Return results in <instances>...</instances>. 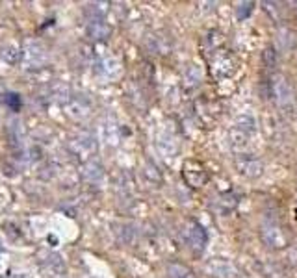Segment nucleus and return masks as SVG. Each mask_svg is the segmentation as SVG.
I'll list each match as a JSON object with an SVG mask.
<instances>
[{
    "label": "nucleus",
    "mask_w": 297,
    "mask_h": 278,
    "mask_svg": "<svg viewBox=\"0 0 297 278\" xmlns=\"http://www.w3.org/2000/svg\"><path fill=\"white\" fill-rule=\"evenodd\" d=\"M262 239L266 241V245L273 247V249H284L288 245V234L281 222L277 221L275 217H268L262 222L260 228Z\"/></svg>",
    "instance_id": "nucleus-1"
},
{
    "label": "nucleus",
    "mask_w": 297,
    "mask_h": 278,
    "mask_svg": "<svg viewBox=\"0 0 297 278\" xmlns=\"http://www.w3.org/2000/svg\"><path fill=\"white\" fill-rule=\"evenodd\" d=\"M271 95L275 98V102L281 108H290L294 104V91H292V85L288 83V80L281 74L273 76L271 80Z\"/></svg>",
    "instance_id": "nucleus-2"
},
{
    "label": "nucleus",
    "mask_w": 297,
    "mask_h": 278,
    "mask_svg": "<svg viewBox=\"0 0 297 278\" xmlns=\"http://www.w3.org/2000/svg\"><path fill=\"white\" fill-rule=\"evenodd\" d=\"M184 239H186V243L190 245V247H193L195 250H203L206 241H208L205 228H203L201 224H197V222H188V224H186Z\"/></svg>",
    "instance_id": "nucleus-3"
},
{
    "label": "nucleus",
    "mask_w": 297,
    "mask_h": 278,
    "mask_svg": "<svg viewBox=\"0 0 297 278\" xmlns=\"http://www.w3.org/2000/svg\"><path fill=\"white\" fill-rule=\"evenodd\" d=\"M182 174H184V180L190 184L191 188H201L206 182V173L203 165L197 163V161H186L184 169H182Z\"/></svg>",
    "instance_id": "nucleus-4"
},
{
    "label": "nucleus",
    "mask_w": 297,
    "mask_h": 278,
    "mask_svg": "<svg viewBox=\"0 0 297 278\" xmlns=\"http://www.w3.org/2000/svg\"><path fill=\"white\" fill-rule=\"evenodd\" d=\"M236 165H238V171L249 178H255V176L262 174V161L255 156H241V158H238Z\"/></svg>",
    "instance_id": "nucleus-5"
},
{
    "label": "nucleus",
    "mask_w": 297,
    "mask_h": 278,
    "mask_svg": "<svg viewBox=\"0 0 297 278\" xmlns=\"http://www.w3.org/2000/svg\"><path fill=\"white\" fill-rule=\"evenodd\" d=\"M208 271H212L216 277L220 278H230V275H232V267L226 264V262H221V260H216L214 264L208 265Z\"/></svg>",
    "instance_id": "nucleus-6"
},
{
    "label": "nucleus",
    "mask_w": 297,
    "mask_h": 278,
    "mask_svg": "<svg viewBox=\"0 0 297 278\" xmlns=\"http://www.w3.org/2000/svg\"><path fill=\"white\" fill-rule=\"evenodd\" d=\"M167 278H195L193 273L182 264H169L167 265Z\"/></svg>",
    "instance_id": "nucleus-7"
},
{
    "label": "nucleus",
    "mask_w": 297,
    "mask_h": 278,
    "mask_svg": "<svg viewBox=\"0 0 297 278\" xmlns=\"http://www.w3.org/2000/svg\"><path fill=\"white\" fill-rule=\"evenodd\" d=\"M279 41L283 43V47L286 50H290L294 47V35H292L290 30H286V28H281V32H279Z\"/></svg>",
    "instance_id": "nucleus-8"
},
{
    "label": "nucleus",
    "mask_w": 297,
    "mask_h": 278,
    "mask_svg": "<svg viewBox=\"0 0 297 278\" xmlns=\"http://www.w3.org/2000/svg\"><path fill=\"white\" fill-rule=\"evenodd\" d=\"M264 62L268 65L269 69H273L277 65V52L273 49H266L264 50Z\"/></svg>",
    "instance_id": "nucleus-9"
},
{
    "label": "nucleus",
    "mask_w": 297,
    "mask_h": 278,
    "mask_svg": "<svg viewBox=\"0 0 297 278\" xmlns=\"http://www.w3.org/2000/svg\"><path fill=\"white\" fill-rule=\"evenodd\" d=\"M253 4L251 2H243V4H240V7H238V19H245L249 13H251V9H253Z\"/></svg>",
    "instance_id": "nucleus-10"
}]
</instances>
